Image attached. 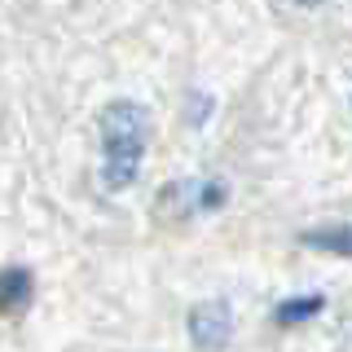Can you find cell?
Instances as JSON below:
<instances>
[{"label": "cell", "mask_w": 352, "mask_h": 352, "mask_svg": "<svg viewBox=\"0 0 352 352\" xmlns=\"http://www.w3.org/2000/svg\"><path fill=\"white\" fill-rule=\"evenodd\" d=\"M150 146V119L137 102H110L102 110V181L106 190H128Z\"/></svg>", "instance_id": "obj_1"}, {"label": "cell", "mask_w": 352, "mask_h": 352, "mask_svg": "<svg viewBox=\"0 0 352 352\" xmlns=\"http://www.w3.org/2000/svg\"><path fill=\"white\" fill-rule=\"evenodd\" d=\"M234 335V313L225 300H207L190 313V339L198 348H225Z\"/></svg>", "instance_id": "obj_2"}, {"label": "cell", "mask_w": 352, "mask_h": 352, "mask_svg": "<svg viewBox=\"0 0 352 352\" xmlns=\"http://www.w3.org/2000/svg\"><path fill=\"white\" fill-rule=\"evenodd\" d=\"M304 247L330 251V256H352V225H335V229H317V234H304Z\"/></svg>", "instance_id": "obj_5"}, {"label": "cell", "mask_w": 352, "mask_h": 352, "mask_svg": "<svg viewBox=\"0 0 352 352\" xmlns=\"http://www.w3.org/2000/svg\"><path fill=\"white\" fill-rule=\"evenodd\" d=\"M326 308L322 295H300V300H282L278 308H273V322L278 326H300V322H313L317 313Z\"/></svg>", "instance_id": "obj_4"}, {"label": "cell", "mask_w": 352, "mask_h": 352, "mask_svg": "<svg viewBox=\"0 0 352 352\" xmlns=\"http://www.w3.org/2000/svg\"><path fill=\"white\" fill-rule=\"evenodd\" d=\"M295 5H322V0H295Z\"/></svg>", "instance_id": "obj_6"}, {"label": "cell", "mask_w": 352, "mask_h": 352, "mask_svg": "<svg viewBox=\"0 0 352 352\" xmlns=\"http://www.w3.org/2000/svg\"><path fill=\"white\" fill-rule=\"evenodd\" d=\"M31 291H36V282L27 269H0V313L5 317H18L31 304Z\"/></svg>", "instance_id": "obj_3"}]
</instances>
